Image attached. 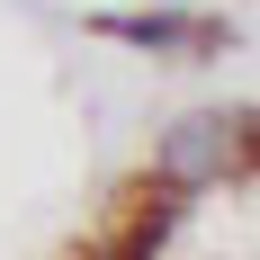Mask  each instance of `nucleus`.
I'll list each match as a JSON object with an SVG mask.
<instances>
[{
	"mask_svg": "<svg viewBox=\"0 0 260 260\" xmlns=\"http://www.w3.org/2000/svg\"><path fill=\"white\" fill-rule=\"evenodd\" d=\"M242 161H251V117H242V108H188V117H171V135H161V180L171 188L224 180Z\"/></svg>",
	"mask_w": 260,
	"mask_h": 260,
	"instance_id": "nucleus-1",
	"label": "nucleus"
},
{
	"mask_svg": "<svg viewBox=\"0 0 260 260\" xmlns=\"http://www.w3.org/2000/svg\"><path fill=\"white\" fill-rule=\"evenodd\" d=\"M99 36H126V45H207V27H188V18H99Z\"/></svg>",
	"mask_w": 260,
	"mask_h": 260,
	"instance_id": "nucleus-2",
	"label": "nucleus"
}]
</instances>
